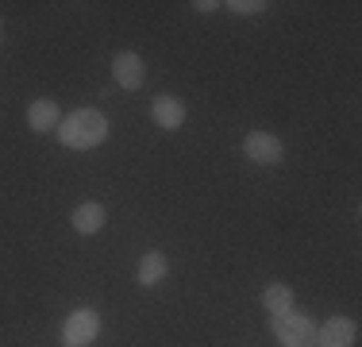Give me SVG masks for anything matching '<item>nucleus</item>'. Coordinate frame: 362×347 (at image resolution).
I'll list each match as a JSON object with an SVG mask.
<instances>
[{
	"instance_id": "1",
	"label": "nucleus",
	"mask_w": 362,
	"mask_h": 347,
	"mask_svg": "<svg viewBox=\"0 0 362 347\" xmlns=\"http://www.w3.org/2000/svg\"><path fill=\"white\" fill-rule=\"evenodd\" d=\"M58 139L70 151H93L108 139V116L100 108H77L58 124Z\"/></svg>"
},
{
	"instance_id": "2",
	"label": "nucleus",
	"mask_w": 362,
	"mask_h": 347,
	"mask_svg": "<svg viewBox=\"0 0 362 347\" xmlns=\"http://www.w3.org/2000/svg\"><path fill=\"white\" fill-rule=\"evenodd\" d=\"M270 332L278 336L281 347H316V324L308 312H281V317H270Z\"/></svg>"
},
{
	"instance_id": "3",
	"label": "nucleus",
	"mask_w": 362,
	"mask_h": 347,
	"mask_svg": "<svg viewBox=\"0 0 362 347\" xmlns=\"http://www.w3.org/2000/svg\"><path fill=\"white\" fill-rule=\"evenodd\" d=\"M100 336V312L97 309H74L62 324V347H89Z\"/></svg>"
},
{
	"instance_id": "4",
	"label": "nucleus",
	"mask_w": 362,
	"mask_h": 347,
	"mask_svg": "<svg viewBox=\"0 0 362 347\" xmlns=\"http://www.w3.org/2000/svg\"><path fill=\"white\" fill-rule=\"evenodd\" d=\"M243 154L251 162H258V166H278V162L286 159V147H281V139L270 135V132H251L243 139Z\"/></svg>"
},
{
	"instance_id": "5",
	"label": "nucleus",
	"mask_w": 362,
	"mask_h": 347,
	"mask_svg": "<svg viewBox=\"0 0 362 347\" xmlns=\"http://www.w3.org/2000/svg\"><path fill=\"white\" fill-rule=\"evenodd\" d=\"M358 340V324L351 317H327L316 328V347H355Z\"/></svg>"
},
{
	"instance_id": "6",
	"label": "nucleus",
	"mask_w": 362,
	"mask_h": 347,
	"mask_svg": "<svg viewBox=\"0 0 362 347\" xmlns=\"http://www.w3.org/2000/svg\"><path fill=\"white\" fill-rule=\"evenodd\" d=\"M112 77H116L119 89H143V81H146L143 58L135 55V50H119V55L112 58Z\"/></svg>"
},
{
	"instance_id": "7",
	"label": "nucleus",
	"mask_w": 362,
	"mask_h": 347,
	"mask_svg": "<svg viewBox=\"0 0 362 347\" xmlns=\"http://www.w3.org/2000/svg\"><path fill=\"white\" fill-rule=\"evenodd\" d=\"M151 120L162 132H177V127L185 124V104L177 97H170V93H158V97L151 101Z\"/></svg>"
},
{
	"instance_id": "8",
	"label": "nucleus",
	"mask_w": 362,
	"mask_h": 347,
	"mask_svg": "<svg viewBox=\"0 0 362 347\" xmlns=\"http://www.w3.org/2000/svg\"><path fill=\"white\" fill-rule=\"evenodd\" d=\"M58 124H62V112H58V104L54 101H31V108H28V127L35 135H50V132H58Z\"/></svg>"
},
{
	"instance_id": "9",
	"label": "nucleus",
	"mask_w": 362,
	"mask_h": 347,
	"mask_svg": "<svg viewBox=\"0 0 362 347\" xmlns=\"http://www.w3.org/2000/svg\"><path fill=\"white\" fill-rule=\"evenodd\" d=\"M105 220H108V212H105V205H100V201H85V205H77V208H74V216H70V224H74L77 236H97V232L105 228Z\"/></svg>"
},
{
	"instance_id": "10",
	"label": "nucleus",
	"mask_w": 362,
	"mask_h": 347,
	"mask_svg": "<svg viewBox=\"0 0 362 347\" xmlns=\"http://www.w3.org/2000/svg\"><path fill=\"white\" fill-rule=\"evenodd\" d=\"M170 271V263H166V255L162 251H146V255L139 258V271H135V278H139V285H146V290H154V285L166 278Z\"/></svg>"
},
{
	"instance_id": "11",
	"label": "nucleus",
	"mask_w": 362,
	"mask_h": 347,
	"mask_svg": "<svg viewBox=\"0 0 362 347\" xmlns=\"http://www.w3.org/2000/svg\"><path fill=\"white\" fill-rule=\"evenodd\" d=\"M262 305H266V312L270 317H281V312H289L293 309V290L286 282H270L262 290Z\"/></svg>"
},
{
	"instance_id": "12",
	"label": "nucleus",
	"mask_w": 362,
	"mask_h": 347,
	"mask_svg": "<svg viewBox=\"0 0 362 347\" xmlns=\"http://www.w3.org/2000/svg\"><path fill=\"white\" fill-rule=\"evenodd\" d=\"M223 8H231L235 16H258L266 4H262V0H231V4H223Z\"/></svg>"
},
{
	"instance_id": "13",
	"label": "nucleus",
	"mask_w": 362,
	"mask_h": 347,
	"mask_svg": "<svg viewBox=\"0 0 362 347\" xmlns=\"http://www.w3.org/2000/svg\"><path fill=\"white\" fill-rule=\"evenodd\" d=\"M193 8H197V12H212V8H220V4H212V0H197Z\"/></svg>"
},
{
	"instance_id": "14",
	"label": "nucleus",
	"mask_w": 362,
	"mask_h": 347,
	"mask_svg": "<svg viewBox=\"0 0 362 347\" xmlns=\"http://www.w3.org/2000/svg\"><path fill=\"white\" fill-rule=\"evenodd\" d=\"M0 39H4V16H0Z\"/></svg>"
}]
</instances>
